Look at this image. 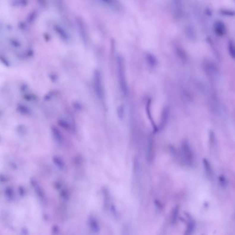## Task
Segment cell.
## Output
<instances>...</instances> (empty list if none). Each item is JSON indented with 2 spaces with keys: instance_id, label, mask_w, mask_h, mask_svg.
I'll return each instance as SVG.
<instances>
[{
  "instance_id": "cell-12",
  "label": "cell",
  "mask_w": 235,
  "mask_h": 235,
  "mask_svg": "<svg viewBox=\"0 0 235 235\" xmlns=\"http://www.w3.org/2000/svg\"><path fill=\"white\" fill-rule=\"evenodd\" d=\"M54 163L60 169H63L64 167V162L61 159L60 157H55L53 158Z\"/></svg>"
},
{
  "instance_id": "cell-4",
  "label": "cell",
  "mask_w": 235,
  "mask_h": 235,
  "mask_svg": "<svg viewBox=\"0 0 235 235\" xmlns=\"http://www.w3.org/2000/svg\"><path fill=\"white\" fill-rule=\"evenodd\" d=\"M154 141L151 138L149 140L148 149H147V158L149 162H151L154 158Z\"/></svg>"
},
{
  "instance_id": "cell-5",
  "label": "cell",
  "mask_w": 235,
  "mask_h": 235,
  "mask_svg": "<svg viewBox=\"0 0 235 235\" xmlns=\"http://www.w3.org/2000/svg\"><path fill=\"white\" fill-rule=\"evenodd\" d=\"M185 215H186L187 218H188V222L187 224V229H186L185 234V235H190V234H192L194 230L195 227V223L192 217L190 216V215H189L188 213H186Z\"/></svg>"
},
{
  "instance_id": "cell-2",
  "label": "cell",
  "mask_w": 235,
  "mask_h": 235,
  "mask_svg": "<svg viewBox=\"0 0 235 235\" xmlns=\"http://www.w3.org/2000/svg\"><path fill=\"white\" fill-rule=\"evenodd\" d=\"M182 152L184 161L188 165L191 166L193 164L194 156L190 145L186 141L182 143Z\"/></svg>"
},
{
  "instance_id": "cell-10",
  "label": "cell",
  "mask_w": 235,
  "mask_h": 235,
  "mask_svg": "<svg viewBox=\"0 0 235 235\" xmlns=\"http://www.w3.org/2000/svg\"><path fill=\"white\" fill-rule=\"evenodd\" d=\"M55 30L60 37H61L62 38L64 39L65 40H67L68 39L69 35H68L66 32L64 30L63 28L57 25L56 26Z\"/></svg>"
},
{
  "instance_id": "cell-11",
  "label": "cell",
  "mask_w": 235,
  "mask_h": 235,
  "mask_svg": "<svg viewBox=\"0 0 235 235\" xmlns=\"http://www.w3.org/2000/svg\"><path fill=\"white\" fill-rule=\"evenodd\" d=\"M179 211V206L176 205L175 208H174L172 214L171 221L173 223H176L178 216Z\"/></svg>"
},
{
  "instance_id": "cell-6",
  "label": "cell",
  "mask_w": 235,
  "mask_h": 235,
  "mask_svg": "<svg viewBox=\"0 0 235 235\" xmlns=\"http://www.w3.org/2000/svg\"><path fill=\"white\" fill-rule=\"evenodd\" d=\"M89 227L92 232L97 233L100 231V226L97 220L93 216H90L88 219Z\"/></svg>"
},
{
  "instance_id": "cell-13",
  "label": "cell",
  "mask_w": 235,
  "mask_h": 235,
  "mask_svg": "<svg viewBox=\"0 0 235 235\" xmlns=\"http://www.w3.org/2000/svg\"><path fill=\"white\" fill-rule=\"evenodd\" d=\"M219 183L222 187H225L227 186V182L226 178L224 175H221L219 177Z\"/></svg>"
},
{
  "instance_id": "cell-14",
  "label": "cell",
  "mask_w": 235,
  "mask_h": 235,
  "mask_svg": "<svg viewBox=\"0 0 235 235\" xmlns=\"http://www.w3.org/2000/svg\"><path fill=\"white\" fill-rule=\"evenodd\" d=\"M58 130H54V134L56 140L57 141V142L59 144H61L63 141V138H62V136L61 135L59 131H57Z\"/></svg>"
},
{
  "instance_id": "cell-8",
  "label": "cell",
  "mask_w": 235,
  "mask_h": 235,
  "mask_svg": "<svg viewBox=\"0 0 235 235\" xmlns=\"http://www.w3.org/2000/svg\"><path fill=\"white\" fill-rule=\"evenodd\" d=\"M102 3L105 4L108 7L115 10H118L120 8V5L118 0H100Z\"/></svg>"
},
{
  "instance_id": "cell-9",
  "label": "cell",
  "mask_w": 235,
  "mask_h": 235,
  "mask_svg": "<svg viewBox=\"0 0 235 235\" xmlns=\"http://www.w3.org/2000/svg\"><path fill=\"white\" fill-rule=\"evenodd\" d=\"M204 168L205 171L206 176L209 178L212 177L213 175V171L210 163L206 158H204L203 160Z\"/></svg>"
},
{
  "instance_id": "cell-1",
  "label": "cell",
  "mask_w": 235,
  "mask_h": 235,
  "mask_svg": "<svg viewBox=\"0 0 235 235\" xmlns=\"http://www.w3.org/2000/svg\"><path fill=\"white\" fill-rule=\"evenodd\" d=\"M117 71L120 88L124 94L127 91V83L125 78L124 62L122 57L119 56L117 59Z\"/></svg>"
},
{
  "instance_id": "cell-7",
  "label": "cell",
  "mask_w": 235,
  "mask_h": 235,
  "mask_svg": "<svg viewBox=\"0 0 235 235\" xmlns=\"http://www.w3.org/2000/svg\"><path fill=\"white\" fill-rule=\"evenodd\" d=\"M214 29L216 33L220 36L224 35L226 31V28L225 24L220 21L216 22L214 25Z\"/></svg>"
},
{
  "instance_id": "cell-16",
  "label": "cell",
  "mask_w": 235,
  "mask_h": 235,
  "mask_svg": "<svg viewBox=\"0 0 235 235\" xmlns=\"http://www.w3.org/2000/svg\"><path fill=\"white\" fill-rule=\"evenodd\" d=\"M214 141H215V138H214V135L213 133L210 134V141L211 144H213L214 143Z\"/></svg>"
},
{
  "instance_id": "cell-15",
  "label": "cell",
  "mask_w": 235,
  "mask_h": 235,
  "mask_svg": "<svg viewBox=\"0 0 235 235\" xmlns=\"http://www.w3.org/2000/svg\"><path fill=\"white\" fill-rule=\"evenodd\" d=\"M154 204L155 205L156 207V208H157V209H160V210H161L162 209H163V206L162 205L161 203L160 202V201H158V200H155L154 201Z\"/></svg>"
},
{
  "instance_id": "cell-3",
  "label": "cell",
  "mask_w": 235,
  "mask_h": 235,
  "mask_svg": "<svg viewBox=\"0 0 235 235\" xmlns=\"http://www.w3.org/2000/svg\"><path fill=\"white\" fill-rule=\"evenodd\" d=\"M93 86L97 96L99 98H102L104 95L102 75L98 71H95L93 77Z\"/></svg>"
}]
</instances>
